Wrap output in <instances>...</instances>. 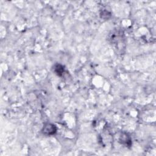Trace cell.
Returning a JSON list of instances; mask_svg holds the SVG:
<instances>
[{"label": "cell", "instance_id": "cell-1", "mask_svg": "<svg viewBox=\"0 0 156 156\" xmlns=\"http://www.w3.org/2000/svg\"><path fill=\"white\" fill-rule=\"evenodd\" d=\"M56 131V126L52 124H47L45 126L43 129V133L47 135H51L54 134Z\"/></svg>", "mask_w": 156, "mask_h": 156}]
</instances>
